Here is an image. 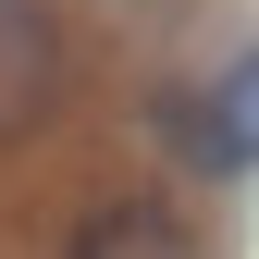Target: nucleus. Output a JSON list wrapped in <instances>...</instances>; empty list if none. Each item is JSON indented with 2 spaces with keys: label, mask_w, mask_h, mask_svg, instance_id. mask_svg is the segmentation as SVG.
<instances>
[{
  "label": "nucleus",
  "mask_w": 259,
  "mask_h": 259,
  "mask_svg": "<svg viewBox=\"0 0 259 259\" xmlns=\"http://www.w3.org/2000/svg\"><path fill=\"white\" fill-rule=\"evenodd\" d=\"M74 87V37L50 0H0V148H25Z\"/></svg>",
  "instance_id": "f257e3e1"
},
{
  "label": "nucleus",
  "mask_w": 259,
  "mask_h": 259,
  "mask_svg": "<svg viewBox=\"0 0 259 259\" xmlns=\"http://www.w3.org/2000/svg\"><path fill=\"white\" fill-rule=\"evenodd\" d=\"M160 136L198 160V173H247L259 160V50L222 74V99H160Z\"/></svg>",
  "instance_id": "f03ea898"
},
{
  "label": "nucleus",
  "mask_w": 259,
  "mask_h": 259,
  "mask_svg": "<svg viewBox=\"0 0 259 259\" xmlns=\"http://www.w3.org/2000/svg\"><path fill=\"white\" fill-rule=\"evenodd\" d=\"M62 259H198V247H185V222L160 198H99L74 235H62Z\"/></svg>",
  "instance_id": "7ed1b4c3"
}]
</instances>
